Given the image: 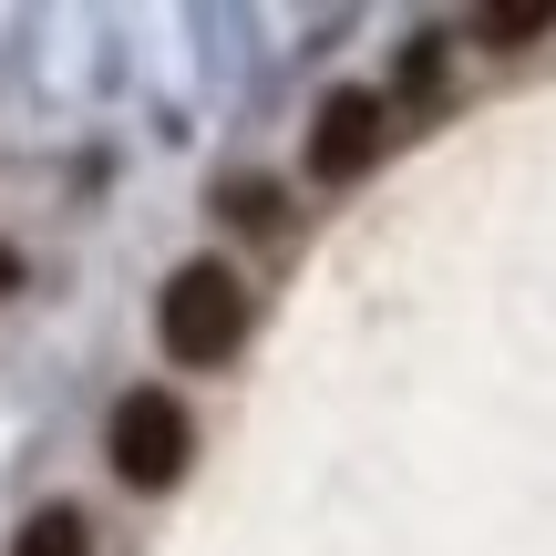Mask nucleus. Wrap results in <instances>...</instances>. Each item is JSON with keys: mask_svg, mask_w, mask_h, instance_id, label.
<instances>
[{"mask_svg": "<svg viewBox=\"0 0 556 556\" xmlns=\"http://www.w3.org/2000/svg\"><path fill=\"white\" fill-rule=\"evenodd\" d=\"M227 206H238L248 227H268V217H278V197H268V186H227Z\"/></svg>", "mask_w": 556, "mask_h": 556, "instance_id": "obj_6", "label": "nucleus"}, {"mask_svg": "<svg viewBox=\"0 0 556 556\" xmlns=\"http://www.w3.org/2000/svg\"><path fill=\"white\" fill-rule=\"evenodd\" d=\"M155 330H165V351H176L186 371H217V361L248 340V289H238V268H217V258L176 268V278H165Z\"/></svg>", "mask_w": 556, "mask_h": 556, "instance_id": "obj_1", "label": "nucleus"}, {"mask_svg": "<svg viewBox=\"0 0 556 556\" xmlns=\"http://www.w3.org/2000/svg\"><path fill=\"white\" fill-rule=\"evenodd\" d=\"M11 556H93V536H83L73 505H41V516L21 526V546H11Z\"/></svg>", "mask_w": 556, "mask_h": 556, "instance_id": "obj_4", "label": "nucleus"}, {"mask_svg": "<svg viewBox=\"0 0 556 556\" xmlns=\"http://www.w3.org/2000/svg\"><path fill=\"white\" fill-rule=\"evenodd\" d=\"M381 155V93H330L309 124V176L319 186H361Z\"/></svg>", "mask_w": 556, "mask_h": 556, "instance_id": "obj_3", "label": "nucleus"}, {"mask_svg": "<svg viewBox=\"0 0 556 556\" xmlns=\"http://www.w3.org/2000/svg\"><path fill=\"white\" fill-rule=\"evenodd\" d=\"M546 31H556V0H505V11H484V41H495V52L546 41Z\"/></svg>", "mask_w": 556, "mask_h": 556, "instance_id": "obj_5", "label": "nucleus"}, {"mask_svg": "<svg viewBox=\"0 0 556 556\" xmlns=\"http://www.w3.org/2000/svg\"><path fill=\"white\" fill-rule=\"evenodd\" d=\"M186 454H197V422H186L176 392H124V402H114V475H124V484L165 495V484L186 475Z\"/></svg>", "mask_w": 556, "mask_h": 556, "instance_id": "obj_2", "label": "nucleus"}, {"mask_svg": "<svg viewBox=\"0 0 556 556\" xmlns=\"http://www.w3.org/2000/svg\"><path fill=\"white\" fill-rule=\"evenodd\" d=\"M11 278H21V268H11V248H0V289H11Z\"/></svg>", "mask_w": 556, "mask_h": 556, "instance_id": "obj_7", "label": "nucleus"}]
</instances>
